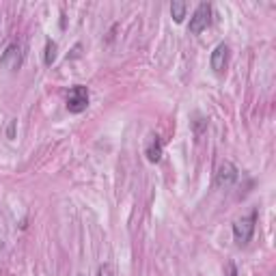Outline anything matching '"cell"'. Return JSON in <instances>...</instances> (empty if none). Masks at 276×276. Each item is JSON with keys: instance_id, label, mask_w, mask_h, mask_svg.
Wrapping results in <instances>:
<instances>
[{"instance_id": "obj_12", "label": "cell", "mask_w": 276, "mask_h": 276, "mask_svg": "<svg viewBox=\"0 0 276 276\" xmlns=\"http://www.w3.org/2000/svg\"><path fill=\"white\" fill-rule=\"evenodd\" d=\"M227 276H237V267L233 263H229V274Z\"/></svg>"}, {"instance_id": "obj_4", "label": "cell", "mask_w": 276, "mask_h": 276, "mask_svg": "<svg viewBox=\"0 0 276 276\" xmlns=\"http://www.w3.org/2000/svg\"><path fill=\"white\" fill-rule=\"evenodd\" d=\"M22 63H24V46L22 43H11L9 48L5 50L3 59H0V65L11 71H16L22 67Z\"/></svg>"}, {"instance_id": "obj_5", "label": "cell", "mask_w": 276, "mask_h": 276, "mask_svg": "<svg viewBox=\"0 0 276 276\" xmlns=\"http://www.w3.org/2000/svg\"><path fill=\"white\" fill-rule=\"evenodd\" d=\"M235 181H237L235 164L229 162V160L220 162V166H218V171H216V186L218 188H229V186H233Z\"/></svg>"}, {"instance_id": "obj_7", "label": "cell", "mask_w": 276, "mask_h": 276, "mask_svg": "<svg viewBox=\"0 0 276 276\" xmlns=\"http://www.w3.org/2000/svg\"><path fill=\"white\" fill-rule=\"evenodd\" d=\"M145 156H147L149 162H160V158H162V141L158 136H151L147 149H145Z\"/></svg>"}, {"instance_id": "obj_10", "label": "cell", "mask_w": 276, "mask_h": 276, "mask_svg": "<svg viewBox=\"0 0 276 276\" xmlns=\"http://www.w3.org/2000/svg\"><path fill=\"white\" fill-rule=\"evenodd\" d=\"M97 276H114V267H112L110 263H104V265H99Z\"/></svg>"}, {"instance_id": "obj_6", "label": "cell", "mask_w": 276, "mask_h": 276, "mask_svg": "<svg viewBox=\"0 0 276 276\" xmlns=\"http://www.w3.org/2000/svg\"><path fill=\"white\" fill-rule=\"evenodd\" d=\"M227 65H229V46L227 43H218L212 52V69L216 74H224Z\"/></svg>"}, {"instance_id": "obj_1", "label": "cell", "mask_w": 276, "mask_h": 276, "mask_svg": "<svg viewBox=\"0 0 276 276\" xmlns=\"http://www.w3.org/2000/svg\"><path fill=\"white\" fill-rule=\"evenodd\" d=\"M255 222H257V209H252L248 216H244L233 222V237L239 246H246L250 242L252 233H255Z\"/></svg>"}, {"instance_id": "obj_8", "label": "cell", "mask_w": 276, "mask_h": 276, "mask_svg": "<svg viewBox=\"0 0 276 276\" xmlns=\"http://www.w3.org/2000/svg\"><path fill=\"white\" fill-rule=\"evenodd\" d=\"M186 11H188L186 3H173L171 5V13H173V18H175V22H184Z\"/></svg>"}, {"instance_id": "obj_2", "label": "cell", "mask_w": 276, "mask_h": 276, "mask_svg": "<svg viewBox=\"0 0 276 276\" xmlns=\"http://www.w3.org/2000/svg\"><path fill=\"white\" fill-rule=\"evenodd\" d=\"M86 106H89V89L82 84L71 86L67 93V110L74 114H80L86 110Z\"/></svg>"}, {"instance_id": "obj_3", "label": "cell", "mask_w": 276, "mask_h": 276, "mask_svg": "<svg viewBox=\"0 0 276 276\" xmlns=\"http://www.w3.org/2000/svg\"><path fill=\"white\" fill-rule=\"evenodd\" d=\"M209 24H212V5L201 3L197 7V11L192 13V18H190V33L199 35V33L205 31Z\"/></svg>"}, {"instance_id": "obj_9", "label": "cell", "mask_w": 276, "mask_h": 276, "mask_svg": "<svg viewBox=\"0 0 276 276\" xmlns=\"http://www.w3.org/2000/svg\"><path fill=\"white\" fill-rule=\"evenodd\" d=\"M56 52H59V46H56L54 41H48L46 43V56H43L46 65H52L56 61Z\"/></svg>"}, {"instance_id": "obj_11", "label": "cell", "mask_w": 276, "mask_h": 276, "mask_svg": "<svg viewBox=\"0 0 276 276\" xmlns=\"http://www.w3.org/2000/svg\"><path fill=\"white\" fill-rule=\"evenodd\" d=\"M13 134H16V121H11L9 129H7V136H9V138H13Z\"/></svg>"}]
</instances>
